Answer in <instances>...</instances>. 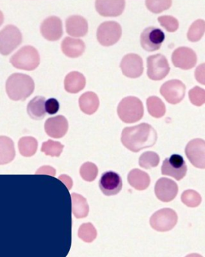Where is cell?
<instances>
[{
	"instance_id": "cell-1",
	"label": "cell",
	"mask_w": 205,
	"mask_h": 257,
	"mask_svg": "<svg viewBox=\"0 0 205 257\" xmlns=\"http://www.w3.org/2000/svg\"><path fill=\"white\" fill-rule=\"evenodd\" d=\"M157 141L156 130L148 123L123 128L121 142L129 151L138 152L144 148H151Z\"/></svg>"
},
{
	"instance_id": "cell-2",
	"label": "cell",
	"mask_w": 205,
	"mask_h": 257,
	"mask_svg": "<svg viewBox=\"0 0 205 257\" xmlns=\"http://www.w3.org/2000/svg\"><path fill=\"white\" fill-rule=\"evenodd\" d=\"M6 93L12 100L24 101L35 90L33 78L25 74L15 73L6 81Z\"/></svg>"
},
{
	"instance_id": "cell-3",
	"label": "cell",
	"mask_w": 205,
	"mask_h": 257,
	"mask_svg": "<svg viewBox=\"0 0 205 257\" xmlns=\"http://www.w3.org/2000/svg\"><path fill=\"white\" fill-rule=\"evenodd\" d=\"M117 114L124 123H136L144 116L142 102L135 96H127L119 103Z\"/></svg>"
},
{
	"instance_id": "cell-4",
	"label": "cell",
	"mask_w": 205,
	"mask_h": 257,
	"mask_svg": "<svg viewBox=\"0 0 205 257\" xmlns=\"http://www.w3.org/2000/svg\"><path fill=\"white\" fill-rule=\"evenodd\" d=\"M10 63L16 69L33 71L39 66L40 56L34 47L26 45L11 57Z\"/></svg>"
},
{
	"instance_id": "cell-5",
	"label": "cell",
	"mask_w": 205,
	"mask_h": 257,
	"mask_svg": "<svg viewBox=\"0 0 205 257\" xmlns=\"http://www.w3.org/2000/svg\"><path fill=\"white\" fill-rule=\"evenodd\" d=\"M22 33L16 26L9 24L0 30V54L8 56L21 45Z\"/></svg>"
},
{
	"instance_id": "cell-6",
	"label": "cell",
	"mask_w": 205,
	"mask_h": 257,
	"mask_svg": "<svg viewBox=\"0 0 205 257\" xmlns=\"http://www.w3.org/2000/svg\"><path fill=\"white\" fill-rule=\"evenodd\" d=\"M98 42L102 46L109 47L115 45L122 36V27L117 21H105L98 27Z\"/></svg>"
},
{
	"instance_id": "cell-7",
	"label": "cell",
	"mask_w": 205,
	"mask_h": 257,
	"mask_svg": "<svg viewBox=\"0 0 205 257\" xmlns=\"http://www.w3.org/2000/svg\"><path fill=\"white\" fill-rule=\"evenodd\" d=\"M178 220L177 213L171 208H162L155 212L150 219V224L158 232H168L176 226Z\"/></svg>"
},
{
	"instance_id": "cell-8",
	"label": "cell",
	"mask_w": 205,
	"mask_h": 257,
	"mask_svg": "<svg viewBox=\"0 0 205 257\" xmlns=\"http://www.w3.org/2000/svg\"><path fill=\"white\" fill-rule=\"evenodd\" d=\"M147 75L153 81H161L170 72L169 63L165 56L158 54L147 58Z\"/></svg>"
},
{
	"instance_id": "cell-9",
	"label": "cell",
	"mask_w": 205,
	"mask_h": 257,
	"mask_svg": "<svg viewBox=\"0 0 205 257\" xmlns=\"http://www.w3.org/2000/svg\"><path fill=\"white\" fill-rule=\"evenodd\" d=\"M187 166L183 157L179 154L171 155L164 160L162 166V174L172 177L177 181H180L186 176Z\"/></svg>"
},
{
	"instance_id": "cell-10",
	"label": "cell",
	"mask_w": 205,
	"mask_h": 257,
	"mask_svg": "<svg viewBox=\"0 0 205 257\" xmlns=\"http://www.w3.org/2000/svg\"><path fill=\"white\" fill-rule=\"evenodd\" d=\"M165 33L160 29L149 27L141 35V45L148 52L158 51L165 40Z\"/></svg>"
},
{
	"instance_id": "cell-11",
	"label": "cell",
	"mask_w": 205,
	"mask_h": 257,
	"mask_svg": "<svg viewBox=\"0 0 205 257\" xmlns=\"http://www.w3.org/2000/svg\"><path fill=\"white\" fill-rule=\"evenodd\" d=\"M160 93L168 103H180L185 96L186 86L179 80H171L162 84Z\"/></svg>"
},
{
	"instance_id": "cell-12",
	"label": "cell",
	"mask_w": 205,
	"mask_h": 257,
	"mask_svg": "<svg viewBox=\"0 0 205 257\" xmlns=\"http://www.w3.org/2000/svg\"><path fill=\"white\" fill-rule=\"evenodd\" d=\"M123 181L119 174L108 171L102 174L99 181V188L107 196H115L121 191Z\"/></svg>"
},
{
	"instance_id": "cell-13",
	"label": "cell",
	"mask_w": 205,
	"mask_h": 257,
	"mask_svg": "<svg viewBox=\"0 0 205 257\" xmlns=\"http://www.w3.org/2000/svg\"><path fill=\"white\" fill-rule=\"evenodd\" d=\"M120 68L125 76L130 78H139L144 72V63L138 54H126L122 59Z\"/></svg>"
},
{
	"instance_id": "cell-14",
	"label": "cell",
	"mask_w": 205,
	"mask_h": 257,
	"mask_svg": "<svg viewBox=\"0 0 205 257\" xmlns=\"http://www.w3.org/2000/svg\"><path fill=\"white\" fill-rule=\"evenodd\" d=\"M171 60L175 67L183 70H189L196 65L197 55L191 48L180 47L173 52Z\"/></svg>"
},
{
	"instance_id": "cell-15",
	"label": "cell",
	"mask_w": 205,
	"mask_h": 257,
	"mask_svg": "<svg viewBox=\"0 0 205 257\" xmlns=\"http://www.w3.org/2000/svg\"><path fill=\"white\" fill-rule=\"evenodd\" d=\"M205 143L201 139L190 141L186 145L185 153L190 163L198 169L205 167Z\"/></svg>"
},
{
	"instance_id": "cell-16",
	"label": "cell",
	"mask_w": 205,
	"mask_h": 257,
	"mask_svg": "<svg viewBox=\"0 0 205 257\" xmlns=\"http://www.w3.org/2000/svg\"><path fill=\"white\" fill-rule=\"evenodd\" d=\"M40 32L45 39L50 42H55L63 36V23L58 17H48L42 21Z\"/></svg>"
},
{
	"instance_id": "cell-17",
	"label": "cell",
	"mask_w": 205,
	"mask_h": 257,
	"mask_svg": "<svg viewBox=\"0 0 205 257\" xmlns=\"http://www.w3.org/2000/svg\"><path fill=\"white\" fill-rule=\"evenodd\" d=\"M178 193V186L172 180L160 178L155 184V194L158 199L163 202L174 200Z\"/></svg>"
},
{
	"instance_id": "cell-18",
	"label": "cell",
	"mask_w": 205,
	"mask_h": 257,
	"mask_svg": "<svg viewBox=\"0 0 205 257\" xmlns=\"http://www.w3.org/2000/svg\"><path fill=\"white\" fill-rule=\"evenodd\" d=\"M126 6L125 0H96V12L103 17H117L123 14Z\"/></svg>"
},
{
	"instance_id": "cell-19",
	"label": "cell",
	"mask_w": 205,
	"mask_h": 257,
	"mask_svg": "<svg viewBox=\"0 0 205 257\" xmlns=\"http://www.w3.org/2000/svg\"><path fill=\"white\" fill-rule=\"evenodd\" d=\"M69 128V123L63 115L48 118L45 122V130L48 136L54 139H60L65 136Z\"/></svg>"
},
{
	"instance_id": "cell-20",
	"label": "cell",
	"mask_w": 205,
	"mask_h": 257,
	"mask_svg": "<svg viewBox=\"0 0 205 257\" xmlns=\"http://www.w3.org/2000/svg\"><path fill=\"white\" fill-rule=\"evenodd\" d=\"M66 29L72 37H84L88 33V22L81 15H72L66 19Z\"/></svg>"
},
{
	"instance_id": "cell-21",
	"label": "cell",
	"mask_w": 205,
	"mask_h": 257,
	"mask_svg": "<svg viewBox=\"0 0 205 257\" xmlns=\"http://www.w3.org/2000/svg\"><path fill=\"white\" fill-rule=\"evenodd\" d=\"M61 49L66 57L77 58L83 55L85 51L86 45L81 39L66 37L62 42Z\"/></svg>"
},
{
	"instance_id": "cell-22",
	"label": "cell",
	"mask_w": 205,
	"mask_h": 257,
	"mask_svg": "<svg viewBox=\"0 0 205 257\" xmlns=\"http://www.w3.org/2000/svg\"><path fill=\"white\" fill-rule=\"evenodd\" d=\"M65 90L69 93H78L84 90L86 86V78L83 74L72 72L65 78Z\"/></svg>"
},
{
	"instance_id": "cell-23",
	"label": "cell",
	"mask_w": 205,
	"mask_h": 257,
	"mask_svg": "<svg viewBox=\"0 0 205 257\" xmlns=\"http://www.w3.org/2000/svg\"><path fill=\"white\" fill-rule=\"evenodd\" d=\"M128 182L135 190L141 191L148 188L150 184V178L147 172L135 169L130 171L128 175Z\"/></svg>"
},
{
	"instance_id": "cell-24",
	"label": "cell",
	"mask_w": 205,
	"mask_h": 257,
	"mask_svg": "<svg viewBox=\"0 0 205 257\" xmlns=\"http://www.w3.org/2000/svg\"><path fill=\"white\" fill-rule=\"evenodd\" d=\"M79 106L84 114H89V115L94 114L99 108V97L93 92L84 93L80 97Z\"/></svg>"
},
{
	"instance_id": "cell-25",
	"label": "cell",
	"mask_w": 205,
	"mask_h": 257,
	"mask_svg": "<svg viewBox=\"0 0 205 257\" xmlns=\"http://www.w3.org/2000/svg\"><path fill=\"white\" fill-rule=\"evenodd\" d=\"M71 205L72 213L76 218H84L88 215L90 211L88 203L81 195L75 193L71 194Z\"/></svg>"
},
{
	"instance_id": "cell-26",
	"label": "cell",
	"mask_w": 205,
	"mask_h": 257,
	"mask_svg": "<svg viewBox=\"0 0 205 257\" xmlns=\"http://www.w3.org/2000/svg\"><path fill=\"white\" fill-rule=\"evenodd\" d=\"M15 157V145L10 138L0 136V165L11 163Z\"/></svg>"
},
{
	"instance_id": "cell-27",
	"label": "cell",
	"mask_w": 205,
	"mask_h": 257,
	"mask_svg": "<svg viewBox=\"0 0 205 257\" xmlns=\"http://www.w3.org/2000/svg\"><path fill=\"white\" fill-rule=\"evenodd\" d=\"M45 98L43 96H36L27 105V113L33 120H42L46 115L45 104Z\"/></svg>"
},
{
	"instance_id": "cell-28",
	"label": "cell",
	"mask_w": 205,
	"mask_h": 257,
	"mask_svg": "<svg viewBox=\"0 0 205 257\" xmlns=\"http://www.w3.org/2000/svg\"><path fill=\"white\" fill-rule=\"evenodd\" d=\"M149 114L155 118H160L165 115L166 108L164 102L156 96H150L147 99Z\"/></svg>"
},
{
	"instance_id": "cell-29",
	"label": "cell",
	"mask_w": 205,
	"mask_h": 257,
	"mask_svg": "<svg viewBox=\"0 0 205 257\" xmlns=\"http://www.w3.org/2000/svg\"><path fill=\"white\" fill-rule=\"evenodd\" d=\"M18 148L21 155L30 157L36 154L38 149V142L33 137H23L18 142Z\"/></svg>"
},
{
	"instance_id": "cell-30",
	"label": "cell",
	"mask_w": 205,
	"mask_h": 257,
	"mask_svg": "<svg viewBox=\"0 0 205 257\" xmlns=\"http://www.w3.org/2000/svg\"><path fill=\"white\" fill-rule=\"evenodd\" d=\"M205 31V22L204 20L198 19L194 21L189 27L187 33V38L192 42H197L201 40L204 36Z\"/></svg>"
},
{
	"instance_id": "cell-31",
	"label": "cell",
	"mask_w": 205,
	"mask_h": 257,
	"mask_svg": "<svg viewBox=\"0 0 205 257\" xmlns=\"http://www.w3.org/2000/svg\"><path fill=\"white\" fill-rule=\"evenodd\" d=\"M78 235L84 242L91 243L97 237V231L93 223H83L78 229Z\"/></svg>"
},
{
	"instance_id": "cell-32",
	"label": "cell",
	"mask_w": 205,
	"mask_h": 257,
	"mask_svg": "<svg viewBox=\"0 0 205 257\" xmlns=\"http://www.w3.org/2000/svg\"><path fill=\"white\" fill-rule=\"evenodd\" d=\"M160 159L159 155L153 151H147L141 154L139 158V166L145 169L156 167L159 165Z\"/></svg>"
},
{
	"instance_id": "cell-33",
	"label": "cell",
	"mask_w": 205,
	"mask_h": 257,
	"mask_svg": "<svg viewBox=\"0 0 205 257\" xmlns=\"http://www.w3.org/2000/svg\"><path fill=\"white\" fill-rule=\"evenodd\" d=\"M63 148L64 146L60 142L48 140L42 144L41 151L45 153L47 156L58 157L63 152Z\"/></svg>"
},
{
	"instance_id": "cell-34",
	"label": "cell",
	"mask_w": 205,
	"mask_h": 257,
	"mask_svg": "<svg viewBox=\"0 0 205 257\" xmlns=\"http://www.w3.org/2000/svg\"><path fill=\"white\" fill-rule=\"evenodd\" d=\"M201 195L195 190H187L182 193V202L189 208H196L201 204Z\"/></svg>"
},
{
	"instance_id": "cell-35",
	"label": "cell",
	"mask_w": 205,
	"mask_h": 257,
	"mask_svg": "<svg viewBox=\"0 0 205 257\" xmlns=\"http://www.w3.org/2000/svg\"><path fill=\"white\" fill-rule=\"evenodd\" d=\"M98 173H99V170L97 166L90 162L84 163L80 169V175L81 178L88 182L94 181L97 177Z\"/></svg>"
},
{
	"instance_id": "cell-36",
	"label": "cell",
	"mask_w": 205,
	"mask_h": 257,
	"mask_svg": "<svg viewBox=\"0 0 205 257\" xmlns=\"http://www.w3.org/2000/svg\"><path fill=\"white\" fill-rule=\"evenodd\" d=\"M145 3L149 11L159 14L171 8L172 0H146Z\"/></svg>"
},
{
	"instance_id": "cell-37",
	"label": "cell",
	"mask_w": 205,
	"mask_h": 257,
	"mask_svg": "<svg viewBox=\"0 0 205 257\" xmlns=\"http://www.w3.org/2000/svg\"><path fill=\"white\" fill-rule=\"evenodd\" d=\"M160 25L166 30L168 33H174L179 28V21L177 18L171 15H162L158 18Z\"/></svg>"
},
{
	"instance_id": "cell-38",
	"label": "cell",
	"mask_w": 205,
	"mask_h": 257,
	"mask_svg": "<svg viewBox=\"0 0 205 257\" xmlns=\"http://www.w3.org/2000/svg\"><path fill=\"white\" fill-rule=\"evenodd\" d=\"M190 102L195 106H201L205 102V91L204 89L195 87L189 92Z\"/></svg>"
},
{
	"instance_id": "cell-39",
	"label": "cell",
	"mask_w": 205,
	"mask_h": 257,
	"mask_svg": "<svg viewBox=\"0 0 205 257\" xmlns=\"http://www.w3.org/2000/svg\"><path fill=\"white\" fill-rule=\"evenodd\" d=\"M45 108L46 113L52 115V114H55L58 112L59 109H60V103L57 99L51 98V99L45 101Z\"/></svg>"
},
{
	"instance_id": "cell-40",
	"label": "cell",
	"mask_w": 205,
	"mask_h": 257,
	"mask_svg": "<svg viewBox=\"0 0 205 257\" xmlns=\"http://www.w3.org/2000/svg\"><path fill=\"white\" fill-rule=\"evenodd\" d=\"M195 76L198 82H199L200 84H205L204 63H202V64L200 65L199 66L197 67L195 72Z\"/></svg>"
},
{
	"instance_id": "cell-41",
	"label": "cell",
	"mask_w": 205,
	"mask_h": 257,
	"mask_svg": "<svg viewBox=\"0 0 205 257\" xmlns=\"http://www.w3.org/2000/svg\"><path fill=\"white\" fill-rule=\"evenodd\" d=\"M59 180L64 184V185L67 187L68 190H69L72 189L73 182H72V178H71L70 177L66 175H62L61 176H60V178H59Z\"/></svg>"
},
{
	"instance_id": "cell-42",
	"label": "cell",
	"mask_w": 205,
	"mask_h": 257,
	"mask_svg": "<svg viewBox=\"0 0 205 257\" xmlns=\"http://www.w3.org/2000/svg\"><path fill=\"white\" fill-rule=\"evenodd\" d=\"M39 170H43L45 172H42V173L48 174V175H51V176H55L56 170L54 168L50 167V166H45V167L41 168Z\"/></svg>"
},
{
	"instance_id": "cell-43",
	"label": "cell",
	"mask_w": 205,
	"mask_h": 257,
	"mask_svg": "<svg viewBox=\"0 0 205 257\" xmlns=\"http://www.w3.org/2000/svg\"><path fill=\"white\" fill-rule=\"evenodd\" d=\"M3 22H4V15H3V12L0 10V27L3 25Z\"/></svg>"
},
{
	"instance_id": "cell-44",
	"label": "cell",
	"mask_w": 205,
	"mask_h": 257,
	"mask_svg": "<svg viewBox=\"0 0 205 257\" xmlns=\"http://www.w3.org/2000/svg\"><path fill=\"white\" fill-rule=\"evenodd\" d=\"M185 257H203L201 255L198 254V253H191V254L187 255Z\"/></svg>"
}]
</instances>
